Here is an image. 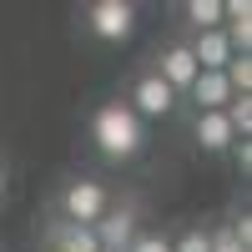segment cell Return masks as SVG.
I'll return each mask as SVG.
<instances>
[{"label":"cell","instance_id":"cell-4","mask_svg":"<svg viewBox=\"0 0 252 252\" xmlns=\"http://www.w3.org/2000/svg\"><path fill=\"white\" fill-rule=\"evenodd\" d=\"M86 31L96 40H126L136 31V5L131 0H96V5H86Z\"/></svg>","mask_w":252,"mask_h":252},{"label":"cell","instance_id":"cell-8","mask_svg":"<svg viewBox=\"0 0 252 252\" xmlns=\"http://www.w3.org/2000/svg\"><path fill=\"white\" fill-rule=\"evenodd\" d=\"M187 51H192V61H197V71H222L227 61L237 56L232 46H227V35H222V31H197L192 40H187Z\"/></svg>","mask_w":252,"mask_h":252},{"label":"cell","instance_id":"cell-5","mask_svg":"<svg viewBox=\"0 0 252 252\" xmlns=\"http://www.w3.org/2000/svg\"><path fill=\"white\" fill-rule=\"evenodd\" d=\"M91 232H96V247H101V252H126V247L136 242L141 227H136V212H131V207H116V212H106Z\"/></svg>","mask_w":252,"mask_h":252},{"label":"cell","instance_id":"cell-1","mask_svg":"<svg viewBox=\"0 0 252 252\" xmlns=\"http://www.w3.org/2000/svg\"><path fill=\"white\" fill-rule=\"evenodd\" d=\"M91 141H96V152L106 161H131L146 146V121L126 106V101H106V106L91 116Z\"/></svg>","mask_w":252,"mask_h":252},{"label":"cell","instance_id":"cell-16","mask_svg":"<svg viewBox=\"0 0 252 252\" xmlns=\"http://www.w3.org/2000/svg\"><path fill=\"white\" fill-rule=\"evenodd\" d=\"M227 157H232V166H237V172H242V177L252 172V141H242V136H237L232 146H227Z\"/></svg>","mask_w":252,"mask_h":252},{"label":"cell","instance_id":"cell-13","mask_svg":"<svg viewBox=\"0 0 252 252\" xmlns=\"http://www.w3.org/2000/svg\"><path fill=\"white\" fill-rule=\"evenodd\" d=\"M222 76H227V86H232V96H252V56H232L222 66Z\"/></svg>","mask_w":252,"mask_h":252},{"label":"cell","instance_id":"cell-3","mask_svg":"<svg viewBox=\"0 0 252 252\" xmlns=\"http://www.w3.org/2000/svg\"><path fill=\"white\" fill-rule=\"evenodd\" d=\"M126 106H131L141 121H161V116H172V111H177V91L166 86L157 71H141V76H136V86H131V96H126Z\"/></svg>","mask_w":252,"mask_h":252},{"label":"cell","instance_id":"cell-14","mask_svg":"<svg viewBox=\"0 0 252 252\" xmlns=\"http://www.w3.org/2000/svg\"><path fill=\"white\" fill-rule=\"evenodd\" d=\"M172 252H212V242H207V232H202V227H187V232L172 242Z\"/></svg>","mask_w":252,"mask_h":252},{"label":"cell","instance_id":"cell-18","mask_svg":"<svg viewBox=\"0 0 252 252\" xmlns=\"http://www.w3.org/2000/svg\"><path fill=\"white\" fill-rule=\"evenodd\" d=\"M0 197H5V166H0Z\"/></svg>","mask_w":252,"mask_h":252},{"label":"cell","instance_id":"cell-11","mask_svg":"<svg viewBox=\"0 0 252 252\" xmlns=\"http://www.w3.org/2000/svg\"><path fill=\"white\" fill-rule=\"evenodd\" d=\"M46 242H51V252H101L91 227H71V222H56L46 232Z\"/></svg>","mask_w":252,"mask_h":252},{"label":"cell","instance_id":"cell-6","mask_svg":"<svg viewBox=\"0 0 252 252\" xmlns=\"http://www.w3.org/2000/svg\"><path fill=\"white\" fill-rule=\"evenodd\" d=\"M157 76H161L177 96H187V91H192V81H197V61H192V51H187V40H177V46H166V51H161Z\"/></svg>","mask_w":252,"mask_h":252},{"label":"cell","instance_id":"cell-10","mask_svg":"<svg viewBox=\"0 0 252 252\" xmlns=\"http://www.w3.org/2000/svg\"><path fill=\"white\" fill-rule=\"evenodd\" d=\"M222 35L237 56H247V46H252V5L247 0H227L222 5Z\"/></svg>","mask_w":252,"mask_h":252},{"label":"cell","instance_id":"cell-17","mask_svg":"<svg viewBox=\"0 0 252 252\" xmlns=\"http://www.w3.org/2000/svg\"><path fill=\"white\" fill-rule=\"evenodd\" d=\"M207 242H212V252H242V247H237V237L227 232V227H217V232H207Z\"/></svg>","mask_w":252,"mask_h":252},{"label":"cell","instance_id":"cell-15","mask_svg":"<svg viewBox=\"0 0 252 252\" xmlns=\"http://www.w3.org/2000/svg\"><path fill=\"white\" fill-rule=\"evenodd\" d=\"M126 252H172V237H161V232H136V242L126 247Z\"/></svg>","mask_w":252,"mask_h":252},{"label":"cell","instance_id":"cell-7","mask_svg":"<svg viewBox=\"0 0 252 252\" xmlns=\"http://www.w3.org/2000/svg\"><path fill=\"white\" fill-rule=\"evenodd\" d=\"M192 141L202 146V152L222 157L227 146L237 141V131H232V126H227V116H222V111H197V121H192Z\"/></svg>","mask_w":252,"mask_h":252},{"label":"cell","instance_id":"cell-2","mask_svg":"<svg viewBox=\"0 0 252 252\" xmlns=\"http://www.w3.org/2000/svg\"><path fill=\"white\" fill-rule=\"evenodd\" d=\"M106 212H111V192H106V182L81 177V182H71L66 192H61V222H71V227H96Z\"/></svg>","mask_w":252,"mask_h":252},{"label":"cell","instance_id":"cell-12","mask_svg":"<svg viewBox=\"0 0 252 252\" xmlns=\"http://www.w3.org/2000/svg\"><path fill=\"white\" fill-rule=\"evenodd\" d=\"M192 31H222V0H187Z\"/></svg>","mask_w":252,"mask_h":252},{"label":"cell","instance_id":"cell-9","mask_svg":"<svg viewBox=\"0 0 252 252\" xmlns=\"http://www.w3.org/2000/svg\"><path fill=\"white\" fill-rule=\"evenodd\" d=\"M192 106L197 111H227V101H232V86H227V76L222 71H197V81H192Z\"/></svg>","mask_w":252,"mask_h":252}]
</instances>
